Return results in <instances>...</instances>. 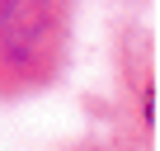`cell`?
Masks as SVG:
<instances>
[{
  "instance_id": "cell-1",
  "label": "cell",
  "mask_w": 160,
  "mask_h": 151,
  "mask_svg": "<svg viewBox=\"0 0 160 151\" xmlns=\"http://www.w3.org/2000/svg\"><path fill=\"white\" fill-rule=\"evenodd\" d=\"M75 0H0V99H28L71 61Z\"/></svg>"
},
{
  "instance_id": "cell-2",
  "label": "cell",
  "mask_w": 160,
  "mask_h": 151,
  "mask_svg": "<svg viewBox=\"0 0 160 151\" xmlns=\"http://www.w3.org/2000/svg\"><path fill=\"white\" fill-rule=\"evenodd\" d=\"M85 151H90V146H85Z\"/></svg>"
}]
</instances>
